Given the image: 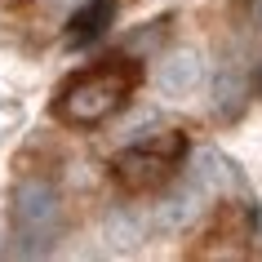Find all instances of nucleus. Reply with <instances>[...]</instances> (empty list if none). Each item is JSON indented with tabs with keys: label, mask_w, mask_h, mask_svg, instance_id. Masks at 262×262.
<instances>
[{
	"label": "nucleus",
	"mask_w": 262,
	"mask_h": 262,
	"mask_svg": "<svg viewBox=\"0 0 262 262\" xmlns=\"http://www.w3.org/2000/svg\"><path fill=\"white\" fill-rule=\"evenodd\" d=\"M195 80H200V58L195 54H173L160 62V84L169 94H187Z\"/></svg>",
	"instance_id": "obj_5"
},
{
	"label": "nucleus",
	"mask_w": 262,
	"mask_h": 262,
	"mask_svg": "<svg viewBox=\"0 0 262 262\" xmlns=\"http://www.w3.org/2000/svg\"><path fill=\"white\" fill-rule=\"evenodd\" d=\"M142 84V62L134 58H102L94 67L76 71L54 98V116L71 129H94V124L111 120L124 102L138 94Z\"/></svg>",
	"instance_id": "obj_1"
},
{
	"label": "nucleus",
	"mask_w": 262,
	"mask_h": 262,
	"mask_svg": "<svg viewBox=\"0 0 262 262\" xmlns=\"http://www.w3.org/2000/svg\"><path fill=\"white\" fill-rule=\"evenodd\" d=\"M182 156H187V138L169 129V134H156V138H142L134 147H124L116 156L111 173H116V182L129 195H151V191H165L173 182Z\"/></svg>",
	"instance_id": "obj_2"
},
{
	"label": "nucleus",
	"mask_w": 262,
	"mask_h": 262,
	"mask_svg": "<svg viewBox=\"0 0 262 262\" xmlns=\"http://www.w3.org/2000/svg\"><path fill=\"white\" fill-rule=\"evenodd\" d=\"M62 235V200L49 182L27 178L14 191V240L18 253H49Z\"/></svg>",
	"instance_id": "obj_3"
},
{
	"label": "nucleus",
	"mask_w": 262,
	"mask_h": 262,
	"mask_svg": "<svg viewBox=\"0 0 262 262\" xmlns=\"http://www.w3.org/2000/svg\"><path fill=\"white\" fill-rule=\"evenodd\" d=\"M116 9H120V0H80L71 23H67V45L80 49V45L102 40L111 31V23H116Z\"/></svg>",
	"instance_id": "obj_4"
}]
</instances>
